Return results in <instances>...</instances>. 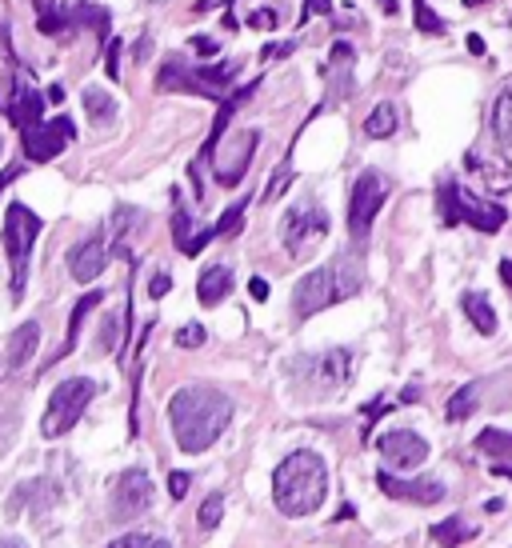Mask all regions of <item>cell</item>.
I'll list each match as a JSON object with an SVG mask.
<instances>
[{
	"instance_id": "obj_1",
	"label": "cell",
	"mask_w": 512,
	"mask_h": 548,
	"mask_svg": "<svg viewBox=\"0 0 512 548\" xmlns=\"http://www.w3.org/2000/svg\"><path fill=\"white\" fill-rule=\"evenodd\" d=\"M233 421V401L213 384H185L168 401V424H173L180 452H205L220 441Z\"/></svg>"
},
{
	"instance_id": "obj_2",
	"label": "cell",
	"mask_w": 512,
	"mask_h": 548,
	"mask_svg": "<svg viewBox=\"0 0 512 548\" xmlns=\"http://www.w3.org/2000/svg\"><path fill=\"white\" fill-rule=\"evenodd\" d=\"M328 496V464L320 452L300 449L276 464L273 472V501L285 516H313Z\"/></svg>"
},
{
	"instance_id": "obj_3",
	"label": "cell",
	"mask_w": 512,
	"mask_h": 548,
	"mask_svg": "<svg viewBox=\"0 0 512 548\" xmlns=\"http://www.w3.org/2000/svg\"><path fill=\"white\" fill-rule=\"evenodd\" d=\"M360 284H365V272H360L356 260L336 257V260H328V265L305 272V277L296 280V289H293V312H296L300 320H308V317L333 309V304H340V300L356 297Z\"/></svg>"
},
{
	"instance_id": "obj_4",
	"label": "cell",
	"mask_w": 512,
	"mask_h": 548,
	"mask_svg": "<svg viewBox=\"0 0 512 548\" xmlns=\"http://www.w3.org/2000/svg\"><path fill=\"white\" fill-rule=\"evenodd\" d=\"M36 237H40V217L28 205L13 200L5 212V228H0V240H5V252H8V269H13V300L25 297L28 260H33Z\"/></svg>"
},
{
	"instance_id": "obj_5",
	"label": "cell",
	"mask_w": 512,
	"mask_h": 548,
	"mask_svg": "<svg viewBox=\"0 0 512 548\" xmlns=\"http://www.w3.org/2000/svg\"><path fill=\"white\" fill-rule=\"evenodd\" d=\"M437 205H440V220L445 225H473L477 232H500L508 220V212L497 200H480L468 188H460L457 180H440Z\"/></svg>"
},
{
	"instance_id": "obj_6",
	"label": "cell",
	"mask_w": 512,
	"mask_h": 548,
	"mask_svg": "<svg viewBox=\"0 0 512 548\" xmlns=\"http://www.w3.org/2000/svg\"><path fill=\"white\" fill-rule=\"evenodd\" d=\"M353 352L348 349H328V352H316V357H296L288 364V377H293L305 392L313 397H328V392L345 389L353 381Z\"/></svg>"
},
{
	"instance_id": "obj_7",
	"label": "cell",
	"mask_w": 512,
	"mask_h": 548,
	"mask_svg": "<svg viewBox=\"0 0 512 548\" xmlns=\"http://www.w3.org/2000/svg\"><path fill=\"white\" fill-rule=\"evenodd\" d=\"M93 397H96V381H88V377H68L65 384H56L53 397H48L45 421H40V432H45L48 441L65 436L80 421V412L93 404Z\"/></svg>"
},
{
	"instance_id": "obj_8",
	"label": "cell",
	"mask_w": 512,
	"mask_h": 548,
	"mask_svg": "<svg viewBox=\"0 0 512 548\" xmlns=\"http://www.w3.org/2000/svg\"><path fill=\"white\" fill-rule=\"evenodd\" d=\"M328 212L316 205V200H296L293 208L280 217V240H285L288 257H308V249L316 240L328 237Z\"/></svg>"
},
{
	"instance_id": "obj_9",
	"label": "cell",
	"mask_w": 512,
	"mask_h": 548,
	"mask_svg": "<svg viewBox=\"0 0 512 548\" xmlns=\"http://www.w3.org/2000/svg\"><path fill=\"white\" fill-rule=\"evenodd\" d=\"M385 200H388V180L376 168H365L356 177L353 192H348V232H353V240H365L373 232V220L385 208Z\"/></svg>"
},
{
	"instance_id": "obj_10",
	"label": "cell",
	"mask_w": 512,
	"mask_h": 548,
	"mask_svg": "<svg viewBox=\"0 0 512 548\" xmlns=\"http://www.w3.org/2000/svg\"><path fill=\"white\" fill-rule=\"evenodd\" d=\"M153 496H156V484L145 469L120 472L113 484V521H120V524L140 521V516L153 509Z\"/></svg>"
},
{
	"instance_id": "obj_11",
	"label": "cell",
	"mask_w": 512,
	"mask_h": 548,
	"mask_svg": "<svg viewBox=\"0 0 512 548\" xmlns=\"http://www.w3.org/2000/svg\"><path fill=\"white\" fill-rule=\"evenodd\" d=\"M76 137V125L68 117H53V120H40L25 133V157L33 160V165H48V160H56L60 152L73 145Z\"/></svg>"
},
{
	"instance_id": "obj_12",
	"label": "cell",
	"mask_w": 512,
	"mask_h": 548,
	"mask_svg": "<svg viewBox=\"0 0 512 548\" xmlns=\"http://www.w3.org/2000/svg\"><path fill=\"white\" fill-rule=\"evenodd\" d=\"M256 148H260V133H256V128H245V133H236V137H225V148L213 152V157H216V180H220V185H225V188H236L240 180H245L248 165H253Z\"/></svg>"
},
{
	"instance_id": "obj_13",
	"label": "cell",
	"mask_w": 512,
	"mask_h": 548,
	"mask_svg": "<svg viewBox=\"0 0 512 548\" xmlns=\"http://www.w3.org/2000/svg\"><path fill=\"white\" fill-rule=\"evenodd\" d=\"M376 449L380 456H385V464L388 469H420V464L428 461V441L420 432L413 429H393V432H385L376 441Z\"/></svg>"
},
{
	"instance_id": "obj_14",
	"label": "cell",
	"mask_w": 512,
	"mask_h": 548,
	"mask_svg": "<svg viewBox=\"0 0 512 548\" xmlns=\"http://www.w3.org/2000/svg\"><path fill=\"white\" fill-rule=\"evenodd\" d=\"M376 484L385 496L393 501H413V504H440L445 501V484L437 476H393V472H376Z\"/></svg>"
},
{
	"instance_id": "obj_15",
	"label": "cell",
	"mask_w": 512,
	"mask_h": 548,
	"mask_svg": "<svg viewBox=\"0 0 512 548\" xmlns=\"http://www.w3.org/2000/svg\"><path fill=\"white\" fill-rule=\"evenodd\" d=\"M108 257H113V245H108L105 232L85 237L73 252H68V277H73L76 284H93L100 272L108 269Z\"/></svg>"
},
{
	"instance_id": "obj_16",
	"label": "cell",
	"mask_w": 512,
	"mask_h": 548,
	"mask_svg": "<svg viewBox=\"0 0 512 548\" xmlns=\"http://www.w3.org/2000/svg\"><path fill=\"white\" fill-rule=\"evenodd\" d=\"M5 113H8V120H13L20 133H28L33 125L45 120V96H40L36 88H28V85H16V93L5 105Z\"/></svg>"
},
{
	"instance_id": "obj_17",
	"label": "cell",
	"mask_w": 512,
	"mask_h": 548,
	"mask_svg": "<svg viewBox=\"0 0 512 548\" xmlns=\"http://www.w3.org/2000/svg\"><path fill=\"white\" fill-rule=\"evenodd\" d=\"M25 501H33V509H36V512L53 509V504L60 501V484H56V481H48V476L20 484V489L8 496V516H20V504H25Z\"/></svg>"
},
{
	"instance_id": "obj_18",
	"label": "cell",
	"mask_w": 512,
	"mask_h": 548,
	"mask_svg": "<svg viewBox=\"0 0 512 548\" xmlns=\"http://www.w3.org/2000/svg\"><path fill=\"white\" fill-rule=\"evenodd\" d=\"M233 292V269L228 265H208L205 272H200L196 280V300L205 304V309H213V304H220Z\"/></svg>"
},
{
	"instance_id": "obj_19",
	"label": "cell",
	"mask_w": 512,
	"mask_h": 548,
	"mask_svg": "<svg viewBox=\"0 0 512 548\" xmlns=\"http://www.w3.org/2000/svg\"><path fill=\"white\" fill-rule=\"evenodd\" d=\"M36 344H40V324L36 320H25V324H16L13 329V337H8V369H25L28 360L36 357Z\"/></svg>"
},
{
	"instance_id": "obj_20",
	"label": "cell",
	"mask_w": 512,
	"mask_h": 548,
	"mask_svg": "<svg viewBox=\"0 0 512 548\" xmlns=\"http://www.w3.org/2000/svg\"><path fill=\"white\" fill-rule=\"evenodd\" d=\"M65 16H68V33H76V28H93V33L108 45V13L100 5H73V8H65Z\"/></svg>"
},
{
	"instance_id": "obj_21",
	"label": "cell",
	"mask_w": 512,
	"mask_h": 548,
	"mask_svg": "<svg viewBox=\"0 0 512 548\" xmlns=\"http://www.w3.org/2000/svg\"><path fill=\"white\" fill-rule=\"evenodd\" d=\"M460 309H465V317L473 320V329L480 337H493L497 332V312H493V304H488L485 292H465V297H460Z\"/></svg>"
},
{
	"instance_id": "obj_22",
	"label": "cell",
	"mask_w": 512,
	"mask_h": 548,
	"mask_svg": "<svg viewBox=\"0 0 512 548\" xmlns=\"http://www.w3.org/2000/svg\"><path fill=\"white\" fill-rule=\"evenodd\" d=\"M100 300H105V292H85V297H80L76 304H73V317H68V337H65V344H60V352H56V360H65L68 357V352H73L76 349V337H80V329H85V317H88V312H93L96 309V304Z\"/></svg>"
},
{
	"instance_id": "obj_23",
	"label": "cell",
	"mask_w": 512,
	"mask_h": 548,
	"mask_svg": "<svg viewBox=\"0 0 512 548\" xmlns=\"http://www.w3.org/2000/svg\"><path fill=\"white\" fill-rule=\"evenodd\" d=\"M465 165L473 168V172H480V177H485V185L493 188V192H508L512 188V165H505V160H480L477 152H468Z\"/></svg>"
},
{
	"instance_id": "obj_24",
	"label": "cell",
	"mask_w": 512,
	"mask_h": 548,
	"mask_svg": "<svg viewBox=\"0 0 512 548\" xmlns=\"http://www.w3.org/2000/svg\"><path fill=\"white\" fill-rule=\"evenodd\" d=\"M80 100H85V113L93 117V125H113L116 120V100H113V93H105V88L88 85Z\"/></svg>"
},
{
	"instance_id": "obj_25",
	"label": "cell",
	"mask_w": 512,
	"mask_h": 548,
	"mask_svg": "<svg viewBox=\"0 0 512 548\" xmlns=\"http://www.w3.org/2000/svg\"><path fill=\"white\" fill-rule=\"evenodd\" d=\"M493 137H497V145H505L512 148V88H500V96L493 100Z\"/></svg>"
},
{
	"instance_id": "obj_26",
	"label": "cell",
	"mask_w": 512,
	"mask_h": 548,
	"mask_svg": "<svg viewBox=\"0 0 512 548\" xmlns=\"http://www.w3.org/2000/svg\"><path fill=\"white\" fill-rule=\"evenodd\" d=\"M397 125H400L397 105H388V100H380V105L373 108V113H368V120H365V137L385 140V137H393V133H397Z\"/></svg>"
},
{
	"instance_id": "obj_27",
	"label": "cell",
	"mask_w": 512,
	"mask_h": 548,
	"mask_svg": "<svg viewBox=\"0 0 512 548\" xmlns=\"http://www.w3.org/2000/svg\"><path fill=\"white\" fill-rule=\"evenodd\" d=\"M477 449L488 452L497 464H512V432H500V429H485L477 436Z\"/></svg>"
},
{
	"instance_id": "obj_28",
	"label": "cell",
	"mask_w": 512,
	"mask_h": 548,
	"mask_svg": "<svg viewBox=\"0 0 512 548\" xmlns=\"http://www.w3.org/2000/svg\"><path fill=\"white\" fill-rule=\"evenodd\" d=\"M428 536H433L440 548H457V544H465V536H473V529L465 524V516H445L440 524H433Z\"/></svg>"
},
{
	"instance_id": "obj_29",
	"label": "cell",
	"mask_w": 512,
	"mask_h": 548,
	"mask_svg": "<svg viewBox=\"0 0 512 548\" xmlns=\"http://www.w3.org/2000/svg\"><path fill=\"white\" fill-rule=\"evenodd\" d=\"M445 412H448V421H468V416L477 412V384H465V389H457Z\"/></svg>"
},
{
	"instance_id": "obj_30",
	"label": "cell",
	"mask_w": 512,
	"mask_h": 548,
	"mask_svg": "<svg viewBox=\"0 0 512 548\" xmlns=\"http://www.w3.org/2000/svg\"><path fill=\"white\" fill-rule=\"evenodd\" d=\"M245 208H248V200H236V205L228 208L225 217H220L216 225H213V237H225V240H228V237H236V232L245 228Z\"/></svg>"
},
{
	"instance_id": "obj_31",
	"label": "cell",
	"mask_w": 512,
	"mask_h": 548,
	"mask_svg": "<svg viewBox=\"0 0 512 548\" xmlns=\"http://www.w3.org/2000/svg\"><path fill=\"white\" fill-rule=\"evenodd\" d=\"M220 516H225V496H220V492L205 496V504H200V516H196V521H200V529H205V533H213L216 524H220Z\"/></svg>"
},
{
	"instance_id": "obj_32",
	"label": "cell",
	"mask_w": 512,
	"mask_h": 548,
	"mask_svg": "<svg viewBox=\"0 0 512 548\" xmlns=\"http://www.w3.org/2000/svg\"><path fill=\"white\" fill-rule=\"evenodd\" d=\"M108 548H173V544H168L165 536H153V533H125Z\"/></svg>"
},
{
	"instance_id": "obj_33",
	"label": "cell",
	"mask_w": 512,
	"mask_h": 548,
	"mask_svg": "<svg viewBox=\"0 0 512 548\" xmlns=\"http://www.w3.org/2000/svg\"><path fill=\"white\" fill-rule=\"evenodd\" d=\"M288 185H293V168H288V160H285V165L273 172V180H268V188H265V197H260V200H265V205H273V200L285 197Z\"/></svg>"
},
{
	"instance_id": "obj_34",
	"label": "cell",
	"mask_w": 512,
	"mask_h": 548,
	"mask_svg": "<svg viewBox=\"0 0 512 548\" xmlns=\"http://www.w3.org/2000/svg\"><path fill=\"white\" fill-rule=\"evenodd\" d=\"M417 28H420V33H428V36H440V33H445V20H440L433 8H428V0H417Z\"/></svg>"
},
{
	"instance_id": "obj_35",
	"label": "cell",
	"mask_w": 512,
	"mask_h": 548,
	"mask_svg": "<svg viewBox=\"0 0 512 548\" xmlns=\"http://www.w3.org/2000/svg\"><path fill=\"white\" fill-rule=\"evenodd\" d=\"M188 228H193V225H188V212L180 208V200H176V208H173V240H176L180 252H185L188 240H193V237H188Z\"/></svg>"
},
{
	"instance_id": "obj_36",
	"label": "cell",
	"mask_w": 512,
	"mask_h": 548,
	"mask_svg": "<svg viewBox=\"0 0 512 548\" xmlns=\"http://www.w3.org/2000/svg\"><path fill=\"white\" fill-rule=\"evenodd\" d=\"M205 324H185V329L176 332V349H200V344H205Z\"/></svg>"
},
{
	"instance_id": "obj_37",
	"label": "cell",
	"mask_w": 512,
	"mask_h": 548,
	"mask_svg": "<svg viewBox=\"0 0 512 548\" xmlns=\"http://www.w3.org/2000/svg\"><path fill=\"white\" fill-rule=\"evenodd\" d=\"M276 25H280V16L273 8H253V13H248V28H256V33H273Z\"/></svg>"
},
{
	"instance_id": "obj_38",
	"label": "cell",
	"mask_w": 512,
	"mask_h": 548,
	"mask_svg": "<svg viewBox=\"0 0 512 548\" xmlns=\"http://www.w3.org/2000/svg\"><path fill=\"white\" fill-rule=\"evenodd\" d=\"M108 53H105V68H108V76H113V80H125V73H120V48H125V45H120V40L116 36H108Z\"/></svg>"
},
{
	"instance_id": "obj_39",
	"label": "cell",
	"mask_w": 512,
	"mask_h": 548,
	"mask_svg": "<svg viewBox=\"0 0 512 548\" xmlns=\"http://www.w3.org/2000/svg\"><path fill=\"white\" fill-rule=\"evenodd\" d=\"M168 289H173V277H168V272H153V280H148V297L160 300V297H168Z\"/></svg>"
},
{
	"instance_id": "obj_40",
	"label": "cell",
	"mask_w": 512,
	"mask_h": 548,
	"mask_svg": "<svg viewBox=\"0 0 512 548\" xmlns=\"http://www.w3.org/2000/svg\"><path fill=\"white\" fill-rule=\"evenodd\" d=\"M168 492H173V501H185V492H188V472H168Z\"/></svg>"
},
{
	"instance_id": "obj_41",
	"label": "cell",
	"mask_w": 512,
	"mask_h": 548,
	"mask_svg": "<svg viewBox=\"0 0 512 548\" xmlns=\"http://www.w3.org/2000/svg\"><path fill=\"white\" fill-rule=\"evenodd\" d=\"M328 16L333 13V0H305V13H300V20H313V16Z\"/></svg>"
},
{
	"instance_id": "obj_42",
	"label": "cell",
	"mask_w": 512,
	"mask_h": 548,
	"mask_svg": "<svg viewBox=\"0 0 512 548\" xmlns=\"http://www.w3.org/2000/svg\"><path fill=\"white\" fill-rule=\"evenodd\" d=\"M116 332H120V320H116V317H108V320H105V332H100V352H108V349H113Z\"/></svg>"
},
{
	"instance_id": "obj_43",
	"label": "cell",
	"mask_w": 512,
	"mask_h": 548,
	"mask_svg": "<svg viewBox=\"0 0 512 548\" xmlns=\"http://www.w3.org/2000/svg\"><path fill=\"white\" fill-rule=\"evenodd\" d=\"M248 297H253L256 304H265V300H268V280H265V277H253V280H248Z\"/></svg>"
},
{
	"instance_id": "obj_44",
	"label": "cell",
	"mask_w": 512,
	"mask_h": 548,
	"mask_svg": "<svg viewBox=\"0 0 512 548\" xmlns=\"http://www.w3.org/2000/svg\"><path fill=\"white\" fill-rule=\"evenodd\" d=\"M193 48H196L200 56H216L220 53V45H216L213 36H193Z\"/></svg>"
},
{
	"instance_id": "obj_45",
	"label": "cell",
	"mask_w": 512,
	"mask_h": 548,
	"mask_svg": "<svg viewBox=\"0 0 512 548\" xmlns=\"http://www.w3.org/2000/svg\"><path fill=\"white\" fill-rule=\"evenodd\" d=\"M20 172H25V168H20V165H8V168H5V172H0V192H5V188H8V185H13V180H16V177H20Z\"/></svg>"
},
{
	"instance_id": "obj_46",
	"label": "cell",
	"mask_w": 512,
	"mask_h": 548,
	"mask_svg": "<svg viewBox=\"0 0 512 548\" xmlns=\"http://www.w3.org/2000/svg\"><path fill=\"white\" fill-rule=\"evenodd\" d=\"M468 53H473V56H485V40H480L477 33L468 36Z\"/></svg>"
},
{
	"instance_id": "obj_47",
	"label": "cell",
	"mask_w": 512,
	"mask_h": 548,
	"mask_svg": "<svg viewBox=\"0 0 512 548\" xmlns=\"http://www.w3.org/2000/svg\"><path fill=\"white\" fill-rule=\"evenodd\" d=\"M148 53H153V45H148V36H140V45H136V60H148Z\"/></svg>"
},
{
	"instance_id": "obj_48",
	"label": "cell",
	"mask_w": 512,
	"mask_h": 548,
	"mask_svg": "<svg viewBox=\"0 0 512 548\" xmlns=\"http://www.w3.org/2000/svg\"><path fill=\"white\" fill-rule=\"evenodd\" d=\"M45 100H53V105H60V100H65V85H53L48 88V96Z\"/></svg>"
},
{
	"instance_id": "obj_49",
	"label": "cell",
	"mask_w": 512,
	"mask_h": 548,
	"mask_svg": "<svg viewBox=\"0 0 512 548\" xmlns=\"http://www.w3.org/2000/svg\"><path fill=\"white\" fill-rule=\"evenodd\" d=\"M500 280L512 289V260H500Z\"/></svg>"
},
{
	"instance_id": "obj_50",
	"label": "cell",
	"mask_w": 512,
	"mask_h": 548,
	"mask_svg": "<svg viewBox=\"0 0 512 548\" xmlns=\"http://www.w3.org/2000/svg\"><path fill=\"white\" fill-rule=\"evenodd\" d=\"M493 476H505V481H512V464H493Z\"/></svg>"
},
{
	"instance_id": "obj_51",
	"label": "cell",
	"mask_w": 512,
	"mask_h": 548,
	"mask_svg": "<svg viewBox=\"0 0 512 548\" xmlns=\"http://www.w3.org/2000/svg\"><path fill=\"white\" fill-rule=\"evenodd\" d=\"M500 509H505V501H500V496H493V501H488V504H485V512H493V516H497Z\"/></svg>"
},
{
	"instance_id": "obj_52",
	"label": "cell",
	"mask_w": 512,
	"mask_h": 548,
	"mask_svg": "<svg viewBox=\"0 0 512 548\" xmlns=\"http://www.w3.org/2000/svg\"><path fill=\"white\" fill-rule=\"evenodd\" d=\"M0 548H28V544L16 541V536H5V541H0Z\"/></svg>"
},
{
	"instance_id": "obj_53",
	"label": "cell",
	"mask_w": 512,
	"mask_h": 548,
	"mask_svg": "<svg viewBox=\"0 0 512 548\" xmlns=\"http://www.w3.org/2000/svg\"><path fill=\"white\" fill-rule=\"evenodd\" d=\"M477 5H488V0H465V8H477Z\"/></svg>"
},
{
	"instance_id": "obj_54",
	"label": "cell",
	"mask_w": 512,
	"mask_h": 548,
	"mask_svg": "<svg viewBox=\"0 0 512 548\" xmlns=\"http://www.w3.org/2000/svg\"><path fill=\"white\" fill-rule=\"evenodd\" d=\"M0 152H5V137H0Z\"/></svg>"
},
{
	"instance_id": "obj_55",
	"label": "cell",
	"mask_w": 512,
	"mask_h": 548,
	"mask_svg": "<svg viewBox=\"0 0 512 548\" xmlns=\"http://www.w3.org/2000/svg\"><path fill=\"white\" fill-rule=\"evenodd\" d=\"M148 5H160V0H148Z\"/></svg>"
},
{
	"instance_id": "obj_56",
	"label": "cell",
	"mask_w": 512,
	"mask_h": 548,
	"mask_svg": "<svg viewBox=\"0 0 512 548\" xmlns=\"http://www.w3.org/2000/svg\"><path fill=\"white\" fill-rule=\"evenodd\" d=\"M0 377H5V369H0Z\"/></svg>"
}]
</instances>
